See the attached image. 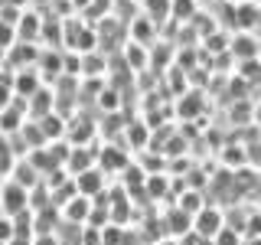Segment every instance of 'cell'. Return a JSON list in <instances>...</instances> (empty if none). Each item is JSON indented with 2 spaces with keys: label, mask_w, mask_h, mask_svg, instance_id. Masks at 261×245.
Here are the masks:
<instances>
[{
  "label": "cell",
  "mask_w": 261,
  "mask_h": 245,
  "mask_svg": "<svg viewBox=\"0 0 261 245\" xmlns=\"http://www.w3.org/2000/svg\"><path fill=\"white\" fill-rule=\"evenodd\" d=\"M153 245H179V239H173V235H160Z\"/></svg>",
  "instance_id": "9"
},
{
  "label": "cell",
  "mask_w": 261,
  "mask_h": 245,
  "mask_svg": "<svg viewBox=\"0 0 261 245\" xmlns=\"http://www.w3.org/2000/svg\"><path fill=\"white\" fill-rule=\"evenodd\" d=\"M212 242H216V245H245V235L239 232V229H228V226H225Z\"/></svg>",
  "instance_id": "5"
},
{
  "label": "cell",
  "mask_w": 261,
  "mask_h": 245,
  "mask_svg": "<svg viewBox=\"0 0 261 245\" xmlns=\"http://www.w3.org/2000/svg\"><path fill=\"white\" fill-rule=\"evenodd\" d=\"M222 229H225V209L216 206V203H209L202 212L193 216V232L202 235V239H216Z\"/></svg>",
  "instance_id": "2"
},
{
  "label": "cell",
  "mask_w": 261,
  "mask_h": 245,
  "mask_svg": "<svg viewBox=\"0 0 261 245\" xmlns=\"http://www.w3.org/2000/svg\"><path fill=\"white\" fill-rule=\"evenodd\" d=\"M59 212H62V223L88 226V219H92V212H95V200H88V196H79V193H75Z\"/></svg>",
  "instance_id": "4"
},
{
  "label": "cell",
  "mask_w": 261,
  "mask_h": 245,
  "mask_svg": "<svg viewBox=\"0 0 261 245\" xmlns=\"http://www.w3.org/2000/svg\"><path fill=\"white\" fill-rule=\"evenodd\" d=\"M33 245H62V242H59V235H36Z\"/></svg>",
  "instance_id": "7"
},
{
  "label": "cell",
  "mask_w": 261,
  "mask_h": 245,
  "mask_svg": "<svg viewBox=\"0 0 261 245\" xmlns=\"http://www.w3.org/2000/svg\"><path fill=\"white\" fill-rule=\"evenodd\" d=\"M7 108H10V88L0 85V111H7Z\"/></svg>",
  "instance_id": "8"
},
{
  "label": "cell",
  "mask_w": 261,
  "mask_h": 245,
  "mask_svg": "<svg viewBox=\"0 0 261 245\" xmlns=\"http://www.w3.org/2000/svg\"><path fill=\"white\" fill-rule=\"evenodd\" d=\"M27 209H30V190L7 177L4 183H0V212L13 219V216H20V212H27Z\"/></svg>",
  "instance_id": "1"
},
{
  "label": "cell",
  "mask_w": 261,
  "mask_h": 245,
  "mask_svg": "<svg viewBox=\"0 0 261 245\" xmlns=\"http://www.w3.org/2000/svg\"><path fill=\"white\" fill-rule=\"evenodd\" d=\"M72 180H75L79 196H88V200H98L101 193H108V174L101 167H92V170H85V174H79Z\"/></svg>",
  "instance_id": "3"
},
{
  "label": "cell",
  "mask_w": 261,
  "mask_h": 245,
  "mask_svg": "<svg viewBox=\"0 0 261 245\" xmlns=\"http://www.w3.org/2000/svg\"><path fill=\"white\" fill-rule=\"evenodd\" d=\"M10 242H13V219L0 212V245H10Z\"/></svg>",
  "instance_id": "6"
},
{
  "label": "cell",
  "mask_w": 261,
  "mask_h": 245,
  "mask_svg": "<svg viewBox=\"0 0 261 245\" xmlns=\"http://www.w3.org/2000/svg\"><path fill=\"white\" fill-rule=\"evenodd\" d=\"M141 245H147V242H141Z\"/></svg>",
  "instance_id": "10"
}]
</instances>
